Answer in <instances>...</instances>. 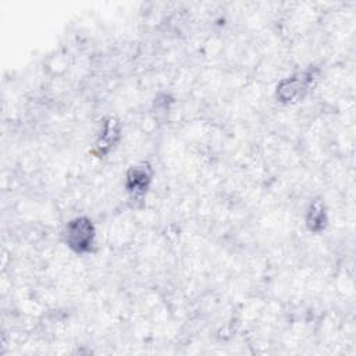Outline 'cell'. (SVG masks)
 Listing matches in <instances>:
<instances>
[{
    "label": "cell",
    "mask_w": 356,
    "mask_h": 356,
    "mask_svg": "<svg viewBox=\"0 0 356 356\" xmlns=\"http://www.w3.org/2000/svg\"><path fill=\"white\" fill-rule=\"evenodd\" d=\"M95 229L89 219L78 217L71 220L66 229V241L75 252H87L92 248Z\"/></svg>",
    "instance_id": "obj_1"
},
{
    "label": "cell",
    "mask_w": 356,
    "mask_h": 356,
    "mask_svg": "<svg viewBox=\"0 0 356 356\" xmlns=\"http://www.w3.org/2000/svg\"><path fill=\"white\" fill-rule=\"evenodd\" d=\"M314 75L312 71H302L284 80L277 88V96L281 102H294L303 96L312 84Z\"/></svg>",
    "instance_id": "obj_2"
},
{
    "label": "cell",
    "mask_w": 356,
    "mask_h": 356,
    "mask_svg": "<svg viewBox=\"0 0 356 356\" xmlns=\"http://www.w3.org/2000/svg\"><path fill=\"white\" fill-rule=\"evenodd\" d=\"M152 180V171L149 166L141 164L132 167L127 174V188L134 195H142Z\"/></svg>",
    "instance_id": "obj_3"
},
{
    "label": "cell",
    "mask_w": 356,
    "mask_h": 356,
    "mask_svg": "<svg viewBox=\"0 0 356 356\" xmlns=\"http://www.w3.org/2000/svg\"><path fill=\"white\" fill-rule=\"evenodd\" d=\"M120 138V125L117 121L114 120H107L103 125L99 142H98V148L100 152H107L110 150L112 146H114V143L118 141Z\"/></svg>",
    "instance_id": "obj_4"
},
{
    "label": "cell",
    "mask_w": 356,
    "mask_h": 356,
    "mask_svg": "<svg viewBox=\"0 0 356 356\" xmlns=\"http://www.w3.org/2000/svg\"><path fill=\"white\" fill-rule=\"evenodd\" d=\"M308 227L310 231L319 233L324 229L327 217H326V212H324V206L320 202H314L308 213Z\"/></svg>",
    "instance_id": "obj_5"
}]
</instances>
